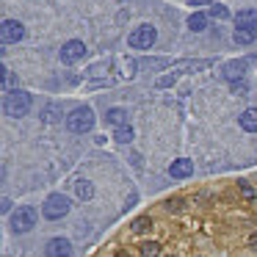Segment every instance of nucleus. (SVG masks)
Instances as JSON below:
<instances>
[{
    "mask_svg": "<svg viewBox=\"0 0 257 257\" xmlns=\"http://www.w3.org/2000/svg\"><path fill=\"white\" fill-rule=\"evenodd\" d=\"M240 191H243L246 199H251V196H254V191H251V185H249V183H240Z\"/></svg>",
    "mask_w": 257,
    "mask_h": 257,
    "instance_id": "obj_26",
    "label": "nucleus"
},
{
    "mask_svg": "<svg viewBox=\"0 0 257 257\" xmlns=\"http://www.w3.org/2000/svg\"><path fill=\"white\" fill-rule=\"evenodd\" d=\"M23 36H25L23 23H17V20H3V25H0V39H3V45H17Z\"/></svg>",
    "mask_w": 257,
    "mask_h": 257,
    "instance_id": "obj_6",
    "label": "nucleus"
},
{
    "mask_svg": "<svg viewBox=\"0 0 257 257\" xmlns=\"http://www.w3.org/2000/svg\"><path fill=\"white\" fill-rule=\"evenodd\" d=\"M191 172H194V163H191L188 158H177V161L169 166V174H172V177H177V180L191 177Z\"/></svg>",
    "mask_w": 257,
    "mask_h": 257,
    "instance_id": "obj_11",
    "label": "nucleus"
},
{
    "mask_svg": "<svg viewBox=\"0 0 257 257\" xmlns=\"http://www.w3.org/2000/svg\"><path fill=\"white\" fill-rule=\"evenodd\" d=\"M158 254H161V243L158 240H147L141 246V257H158Z\"/></svg>",
    "mask_w": 257,
    "mask_h": 257,
    "instance_id": "obj_16",
    "label": "nucleus"
},
{
    "mask_svg": "<svg viewBox=\"0 0 257 257\" xmlns=\"http://www.w3.org/2000/svg\"><path fill=\"white\" fill-rule=\"evenodd\" d=\"M232 91H235V94H246V91H249V86L240 80V83H232Z\"/></svg>",
    "mask_w": 257,
    "mask_h": 257,
    "instance_id": "obj_25",
    "label": "nucleus"
},
{
    "mask_svg": "<svg viewBox=\"0 0 257 257\" xmlns=\"http://www.w3.org/2000/svg\"><path fill=\"white\" fill-rule=\"evenodd\" d=\"M210 14H213V17H218V20H227L229 17V12L224 6H218V3H210Z\"/></svg>",
    "mask_w": 257,
    "mask_h": 257,
    "instance_id": "obj_21",
    "label": "nucleus"
},
{
    "mask_svg": "<svg viewBox=\"0 0 257 257\" xmlns=\"http://www.w3.org/2000/svg\"><path fill=\"white\" fill-rule=\"evenodd\" d=\"M0 75H3V89H12V86L17 83V80L9 75V67H0Z\"/></svg>",
    "mask_w": 257,
    "mask_h": 257,
    "instance_id": "obj_23",
    "label": "nucleus"
},
{
    "mask_svg": "<svg viewBox=\"0 0 257 257\" xmlns=\"http://www.w3.org/2000/svg\"><path fill=\"white\" fill-rule=\"evenodd\" d=\"M243 75H246V64L243 61L224 64V78H227L229 83H240V80H243Z\"/></svg>",
    "mask_w": 257,
    "mask_h": 257,
    "instance_id": "obj_10",
    "label": "nucleus"
},
{
    "mask_svg": "<svg viewBox=\"0 0 257 257\" xmlns=\"http://www.w3.org/2000/svg\"><path fill=\"white\" fill-rule=\"evenodd\" d=\"M183 207H185V199H180V196H177V199H169L166 202V210H172V213H180Z\"/></svg>",
    "mask_w": 257,
    "mask_h": 257,
    "instance_id": "obj_22",
    "label": "nucleus"
},
{
    "mask_svg": "<svg viewBox=\"0 0 257 257\" xmlns=\"http://www.w3.org/2000/svg\"><path fill=\"white\" fill-rule=\"evenodd\" d=\"M34 108V97L28 94V91H9L6 94V100H3V111H6V116H14V119H20V116H25V113Z\"/></svg>",
    "mask_w": 257,
    "mask_h": 257,
    "instance_id": "obj_1",
    "label": "nucleus"
},
{
    "mask_svg": "<svg viewBox=\"0 0 257 257\" xmlns=\"http://www.w3.org/2000/svg\"><path fill=\"white\" fill-rule=\"evenodd\" d=\"M0 207H3V213H9V207H12V202H9V196H3V205H0Z\"/></svg>",
    "mask_w": 257,
    "mask_h": 257,
    "instance_id": "obj_29",
    "label": "nucleus"
},
{
    "mask_svg": "<svg viewBox=\"0 0 257 257\" xmlns=\"http://www.w3.org/2000/svg\"><path fill=\"white\" fill-rule=\"evenodd\" d=\"M235 31H251V34H257V12L243 9V12L235 14Z\"/></svg>",
    "mask_w": 257,
    "mask_h": 257,
    "instance_id": "obj_9",
    "label": "nucleus"
},
{
    "mask_svg": "<svg viewBox=\"0 0 257 257\" xmlns=\"http://www.w3.org/2000/svg\"><path fill=\"white\" fill-rule=\"evenodd\" d=\"M75 194H78V199H91V196H94V185L89 183V180H78V183H75Z\"/></svg>",
    "mask_w": 257,
    "mask_h": 257,
    "instance_id": "obj_14",
    "label": "nucleus"
},
{
    "mask_svg": "<svg viewBox=\"0 0 257 257\" xmlns=\"http://www.w3.org/2000/svg\"><path fill=\"white\" fill-rule=\"evenodd\" d=\"M105 122L113 124V127H122V124H127V111L124 108H111L105 113Z\"/></svg>",
    "mask_w": 257,
    "mask_h": 257,
    "instance_id": "obj_13",
    "label": "nucleus"
},
{
    "mask_svg": "<svg viewBox=\"0 0 257 257\" xmlns=\"http://www.w3.org/2000/svg\"><path fill=\"white\" fill-rule=\"evenodd\" d=\"M9 227L14 229V232H31V229L36 227V210L31 205H23L17 207V210L12 213V218H9Z\"/></svg>",
    "mask_w": 257,
    "mask_h": 257,
    "instance_id": "obj_2",
    "label": "nucleus"
},
{
    "mask_svg": "<svg viewBox=\"0 0 257 257\" xmlns=\"http://www.w3.org/2000/svg\"><path fill=\"white\" fill-rule=\"evenodd\" d=\"M150 227H152V218L150 216H139L133 224H130V229H133V232H147Z\"/></svg>",
    "mask_w": 257,
    "mask_h": 257,
    "instance_id": "obj_18",
    "label": "nucleus"
},
{
    "mask_svg": "<svg viewBox=\"0 0 257 257\" xmlns=\"http://www.w3.org/2000/svg\"><path fill=\"white\" fill-rule=\"evenodd\" d=\"M188 28H191V31H205V28H207V17H205V14H191Z\"/></svg>",
    "mask_w": 257,
    "mask_h": 257,
    "instance_id": "obj_17",
    "label": "nucleus"
},
{
    "mask_svg": "<svg viewBox=\"0 0 257 257\" xmlns=\"http://www.w3.org/2000/svg\"><path fill=\"white\" fill-rule=\"evenodd\" d=\"M254 36L257 34H251V31H235V42H238V45H251Z\"/></svg>",
    "mask_w": 257,
    "mask_h": 257,
    "instance_id": "obj_19",
    "label": "nucleus"
},
{
    "mask_svg": "<svg viewBox=\"0 0 257 257\" xmlns=\"http://www.w3.org/2000/svg\"><path fill=\"white\" fill-rule=\"evenodd\" d=\"M42 119H45V122H58V111H56V105H47L45 111H42Z\"/></svg>",
    "mask_w": 257,
    "mask_h": 257,
    "instance_id": "obj_20",
    "label": "nucleus"
},
{
    "mask_svg": "<svg viewBox=\"0 0 257 257\" xmlns=\"http://www.w3.org/2000/svg\"><path fill=\"white\" fill-rule=\"evenodd\" d=\"M83 56H86V45L80 39H72V42H67V45L61 47V61L64 64H75Z\"/></svg>",
    "mask_w": 257,
    "mask_h": 257,
    "instance_id": "obj_7",
    "label": "nucleus"
},
{
    "mask_svg": "<svg viewBox=\"0 0 257 257\" xmlns=\"http://www.w3.org/2000/svg\"><path fill=\"white\" fill-rule=\"evenodd\" d=\"M240 127L246 130V133H257V108H246L243 113H240Z\"/></svg>",
    "mask_w": 257,
    "mask_h": 257,
    "instance_id": "obj_12",
    "label": "nucleus"
},
{
    "mask_svg": "<svg viewBox=\"0 0 257 257\" xmlns=\"http://www.w3.org/2000/svg\"><path fill=\"white\" fill-rule=\"evenodd\" d=\"M191 6H207V3H210V0H188Z\"/></svg>",
    "mask_w": 257,
    "mask_h": 257,
    "instance_id": "obj_28",
    "label": "nucleus"
},
{
    "mask_svg": "<svg viewBox=\"0 0 257 257\" xmlns=\"http://www.w3.org/2000/svg\"><path fill=\"white\" fill-rule=\"evenodd\" d=\"M113 257H130V254H127V251H116Z\"/></svg>",
    "mask_w": 257,
    "mask_h": 257,
    "instance_id": "obj_30",
    "label": "nucleus"
},
{
    "mask_svg": "<svg viewBox=\"0 0 257 257\" xmlns=\"http://www.w3.org/2000/svg\"><path fill=\"white\" fill-rule=\"evenodd\" d=\"M158 34L152 25H139V28L130 34V47H136V50H150L152 45H155Z\"/></svg>",
    "mask_w": 257,
    "mask_h": 257,
    "instance_id": "obj_4",
    "label": "nucleus"
},
{
    "mask_svg": "<svg viewBox=\"0 0 257 257\" xmlns=\"http://www.w3.org/2000/svg\"><path fill=\"white\" fill-rule=\"evenodd\" d=\"M45 254L47 257H69L72 254V243L67 238H53V240H47Z\"/></svg>",
    "mask_w": 257,
    "mask_h": 257,
    "instance_id": "obj_8",
    "label": "nucleus"
},
{
    "mask_svg": "<svg viewBox=\"0 0 257 257\" xmlns=\"http://www.w3.org/2000/svg\"><path fill=\"white\" fill-rule=\"evenodd\" d=\"M174 80H177V75H169V78H161V80H158V89H166V86H172Z\"/></svg>",
    "mask_w": 257,
    "mask_h": 257,
    "instance_id": "obj_24",
    "label": "nucleus"
},
{
    "mask_svg": "<svg viewBox=\"0 0 257 257\" xmlns=\"http://www.w3.org/2000/svg\"><path fill=\"white\" fill-rule=\"evenodd\" d=\"M91 124H94V113H91V108H75V111H69L67 127L72 130V133H89Z\"/></svg>",
    "mask_w": 257,
    "mask_h": 257,
    "instance_id": "obj_3",
    "label": "nucleus"
},
{
    "mask_svg": "<svg viewBox=\"0 0 257 257\" xmlns=\"http://www.w3.org/2000/svg\"><path fill=\"white\" fill-rule=\"evenodd\" d=\"M69 213V199L64 194H53L45 199V216L50 218V221H56V218H64Z\"/></svg>",
    "mask_w": 257,
    "mask_h": 257,
    "instance_id": "obj_5",
    "label": "nucleus"
},
{
    "mask_svg": "<svg viewBox=\"0 0 257 257\" xmlns=\"http://www.w3.org/2000/svg\"><path fill=\"white\" fill-rule=\"evenodd\" d=\"M113 139H116L119 144H130V141H133V127H130V124H122V127H116Z\"/></svg>",
    "mask_w": 257,
    "mask_h": 257,
    "instance_id": "obj_15",
    "label": "nucleus"
},
{
    "mask_svg": "<svg viewBox=\"0 0 257 257\" xmlns=\"http://www.w3.org/2000/svg\"><path fill=\"white\" fill-rule=\"evenodd\" d=\"M249 249H254V251H257V232H251V238H249Z\"/></svg>",
    "mask_w": 257,
    "mask_h": 257,
    "instance_id": "obj_27",
    "label": "nucleus"
}]
</instances>
